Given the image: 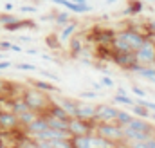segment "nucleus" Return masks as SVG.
<instances>
[{"instance_id":"obj_1","label":"nucleus","mask_w":155,"mask_h":148,"mask_svg":"<svg viewBox=\"0 0 155 148\" xmlns=\"http://www.w3.org/2000/svg\"><path fill=\"white\" fill-rule=\"evenodd\" d=\"M146 36L132 31V29H126L123 27L121 31H116V38H114V43H112V49L114 51H137L143 43H144Z\"/></svg>"},{"instance_id":"obj_2","label":"nucleus","mask_w":155,"mask_h":148,"mask_svg":"<svg viewBox=\"0 0 155 148\" xmlns=\"http://www.w3.org/2000/svg\"><path fill=\"white\" fill-rule=\"evenodd\" d=\"M20 96L24 98V101L27 103V107H29L31 110L38 112V114H43V112L51 107V103H52L51 94L41 92L38 89H33V87H29V85H27V89H22V94H20Z\"/></svg>"},{"instance_id":"obj_3","label":"nucleus","mask_w":155,"mask_h":148,"mask_svg":"<svg viewBox=\"0 0 155 148\" xmlns=\"http://www.w3.org/2000/svg\"><path fill=\"white\" fill-rule=\"evenodd\" d=\"M97 136L108 139L110 143L114 145H121L124 143V134H123V126L117 125V123H97L96 125V130H94Z\"/></svg>"},{"instance_id":"obj_4","label":"nucleus","mask_w":155,"mask_h":148,"mask_svg":"<svg viewBox=\"0 0 155 148\" xmlns=\"http://www.w3.org/2000/svg\"><path fill=\"white\" fill-rule=\"evenodd\" d=\"M135 58H137V63L153 67L155 65V40L146 38L144 43L135 51Z\"/></svg>"},{"instance_id":"obj_5","label":"nucleus","mask_w":155,"mask_h":148,"mask_svg":"<svg viewBox=\"0 0 155 148\" xmlns=\"http://www.w3.org/2000/svg\"><path fill=\"white\" fill-rule=\"evenodd\" d=\"M96 125H97V121H85V119L72 117L69 123V132L72 137L74 136H87V134H92L96 130Z\"/></svg>"},{"instance_id":"obj_6","label":"nucleus","mask_w":155,"mask_h":148,"mask_svg":"<svg viewBox=\"0 0 155 148\" xmlns=\"http://www.w3.org/2000/svg\"><path fill=\"white\" fill-rule=\"evenodd\" d=\"M112 63L117 65L119 69H123V71H126V72H128V71H130V67L137 63L135 52H134V51H114Z\"/></svg>"},{"instance_id":"obj_7","label":"nucleus","mask_w":155,"mask_h":148,"mask_svg":"<svg viewBox=\"0 0 155 148\" xmlns=\"http://www.w3.org/2000/svg\"><path fill=\"white\" fill-rule=\"evenodd\" d=\"M117 112L116 105H108V103H99L96 105V121L97 123H116Z\"/></svg>"},{"instance_id":"obj_8","label":"nucleus","mask_w":155,"mask_h":148,"mask_svg":"<svg viewBox=\"0 0 155 148\" xmlns=\"http://www.w3.org/2000/svg\"><path fill=\"white\" fill-rule=\"evenodd\" d=\"M20 128L18 116L13 110H0V132H15Z\"/></svg>"},{"instance_id":"obj_9","label":"nucleus","mask_w":155,"mask_h":148,"mask_svg":"<svg viewBox=\"0 0 155 148\" xmlns=\"http://www.w3.org/2000/svg\"><path fill=\"white\" fill-rule=\"evenodd\" d=\"M85 49H87V42H85V38L83 35H72L71 40H69V51H71V58H74L78 60L83 52H85Z\"/></svg>"},{"instance_id":"obj_10","label":"nucleus","mask_w":155,"mask_h":148,"mask_svg":"<svg viewBox=\"0 0 155 148\" xmlns=\"http://www.w3.org/2000/svg\"><path fill=\"white\" fill-rule=\"evenodd\" d=\"M52 101H56L71 117H76V110H78V105H79V99L67 98V96H56V98H52Z\"/></svg>"},{"instance_id":"obj_11","label":"nucleus","mask_w":155,"mask_h":148,"mask_svg":"<svg viewBox=\"0 0 155 148\" xmlns=\"http://www.w3.org/2000/svg\"><path fill=\"white\" fill-rule=\"evenodd\" d=\"M49 128V125H47V119H45V116L43 114H40L38 117L33 121V123H29L25 128H22L27 136H31V137H35V136H38L40 132H43V130H47Z\"/></svg>"},{"instance_id":"obj_12","label":"nucleus","mask_w":155,"mask_h":148,"mask_svg":"<svg viewBox=\"0 0 155 148\" xmlns=\"http://www.w3.org/2000/svg\"><path fill=\"white\" fill-rule=\"evenodd\" d=\"M128 74H137L141 76L143 79L150 81V83H155V67H148V65H141V63H135L130 67Z\"/></svg>"},{"instance_id":"obj_13","label":"nucleus","mask_w":155,"mask_h":148,"mask_svg":"<svg viewBox=\"0 0 155 148\" xmlns=\"http://www.w3.org/2000/svg\"><path fill=\"white\" fill-rule=\"evenodd\" d=\"M128 128H132V130H137V132H144V134H150V136H153V130H155V125L153 123H148L146 119H143V117H132V121L126 125Z\"/></svg>"},{"instance_id":"obj_14","label":"nucleus","mask_w":155,"mask_h":148,"mask_svg":"<svg viewBox=\"0 0 155 148\" xmlns=\"http://www.w3.org/2000/svg\"><path fill=\"white\" fill-rule=\"evenodd\" d=\"M27 85L33 87V89H38L41 92H47V94H54V92L60 94V89H58L52 81H47V79H33V78H29Z\"/></svg>"},{"instance_id":"obj_15","label":"nucleus","mask_w":155,"mask_h":148,"mask_svg":"<svg viewBox=\"0 0 155 148\" xmlns=\"http://www.w3.org/2000/svg\"><path fill=\"white\" fill-rule=\"evenodd\" d=\"M76 117L78 119H85V121H96V105L79 101L78 110H76Z\"/></svg>"},{"instance_id":"obj_16","label":"nucleus","mask_w":155,"mask_h":148,"mask_svg":"<svg viewBox=\"0 0 155 148\" xmlns=\"http://www.w3.org/2000/svg\"><path fill=\"white\" fill-rule=\"evenodd\" d=\"M144 11V2L143 0H126V5L123 9L124 16H137Z\"/></svg>"},{"instance_id":"obj_17","label":"nucleus","mask_w":155,"mask_h":148,"mask_svg":"<svg viewBox=\"0 0 155 148\" xmlns=\"http://www.w3.org/2000/svg\"><path fill=\"white\" fill-rule=\"evenodd\" d=\"M43 114H47V116H51V117H56V119H61V121H71V119H72V117L63 110L56 101H52V103H51V107L43 112Z\"/></svg>"},{"instance_id":"obj_18","label":"nucleus","mask_w":155,"mask_h":148,"mask_svg":"<svg viewBox=\"0 0 155 148\" xmlns=\"http://www.w3.org/2000/svg\"><path fill=\"white\" fill-rule=\"evenodd\" d=\"M78 27H79V22H78V20H72L71 24H67L65 27H61V31H60V35H58L60 42H69L71 36L78 33Z\"/></svg>"},{"instance_id":"obj_19","label":"nucleus","mask_w":155,"mask_h":148,"mask_svg":"<svg viewBox=\"0 0 155 148\" xmlns=\"http://www.w3.org/2000/svg\"><path fill=\"white\" fill-rule=\"evenodd\" d=\"M15 148H40V146L31 136H27L24 130H20V134H18V137H16Z\"/></svg>"},{"instance_id":"obj_20","label":"nucleus","mask_w":155,"mask_h":148,"mask_svg":"<svg viewBox=\"0 0 155 148\" xmlns=\"http://www.w3.org/2000/svg\"><path fill=\"white\" fill-rule=\"evenodd\" d=\"M71 22H72V18H71V13L69 11H61V9L52 11V24H56L58 27H65Z\"/></svg>"},{"instance_id":"obj_21","label":"nucleus","mask_w":155,"mask_h":148,"mask_svg":"<svg viewBox=\"0 0 155 148\" xmlns=\"http://www.w3.org/2000/svg\"><path fill=\"white\" fill-rule=\"evenodd\" d=\"M43 116H45V119H47L49 128H52V130H69V123H71V121H61V119L51 117V116H47V114H43Z\"/></svg>"},{"instance_id":"obj_22","label":"nucleus","mask_w":155,"mask_h":148,"mask_svg":"<svg viewBox=\"0 0 155 148\" xmlns=\"http://www.w3.org/2000/svg\"><path fill=\"white\" fill-rule=\"evenodd\" d=\"M40 114L35 110H25L22 112V114H18V123H20V128H25L29 123H33L36 117H38Z\"/></svg>"},{"instance_id":"obj_23","label":"nucleus","mask_w":155,"mask_h":148,"mask_svg":"<svg viewBox=\"0 0 155 148\" xmlns=\"http://www.w3.org/2000/svg\"><path fill=\"white\" fill-rule=\"evenodd\" d=\"M112 105H124V107H132L135 105V99L130 98V94H114L112 98Z\"/></svg>"},{"instance_id":"obj_24","label":"nucleus","mask_w":155,"mask_h":148,"mask_svg":"<svg viewBox=\"0 0 155 148\" xmlns=\"http://www.w3.org/2000/svg\"><path fill=\"white\" fill-rule=\"evenodd\" d=\"M126 148H155V136L148 137L146 141H124Z\"/></svg>"},{"instance_id":"obj_25","label":"nucleus","mask_w":155,"mask_h":148,"mask_svg":"<svg viewBox=\"0 0 155 148\" xmlns=\"http://www.w3.org/2000/svg\"><path fill=\"white\" fill-rule=\"evenodd\" d=\"M132 117H134V114H132L130 110L119 109V112H117V117H116V123H117V125H121V126H126V125L132 121Z\"/></svg>"},{"instance_id":"obj_26","label":"nucleus","mask_w":155,"mask_h":148,"mask_svg":"<svg viewBox=\"0 0 155 148\" xmlns=\"http://www.w3.org/2000/svg\"><path fill=\"white\" fill-rule=\"evenodd\" d=\"M20 18L16 16V15H13V13H0V27L4 29V27H7V25H11V24H15V22H18Z\"/></svg>"},{"instance_id":"obj_27","label":"nucleus","mask_w":155,"mask_h":148,"mask_svg":"<svg viewBox=\"0 0 155 148\" xmlns=\"http://www.w3.org/2000/svg\"><path fill=\"white\" fill-rule=\"evenodd\" d=\"M130 112H132L135 117H143V119H148V117H150V114H152L148 109H144V107H141V105H137V103L130 107Z\"/></svg>"},{"instance_id":"obj_28","label":"nucleus","mask_w":155,"mask_h":148,"mask_svg":"<svg viewBox=\"0 0 155 148\" xmlns=\"http://www.w3.org/2000/svg\"><path fill=\"white\" fill-rule=\"evenodd\" d=\"M45 43H47V47L49 49H52V51H58L60 47H61V42H60V38L58 35H49V36H45Z\"/></svg>"},{"instance_id":"obj_29","label":"nucleus","mask_w":155,"mask_h":148,"mask_svg":"<svg viewBox=\"0 0 155 148\" xmlns=\"http://www.w3.org/2000/svg\"><path fill=\"white\" fill-rule=\"evenodd\" d=\"M15 85H11L9 81H5V79L0 78V98H11V89Z\"/></svg>"},{"instance_id":"obj_30","label":"nucleus","mask_w":155,"mask_h":148,"mask_svg":"<svg viewBox=\"0 0 155 148\" xmlns=\"http://www.w3.org/2000/svg\"><path fill=\"white\" fill-rule=\"evenodd\" d=\"M13 67L16 71H25V72H36L38 67L33 65V63H27V62H22V63H13Z\"/></svg>"},{"instance_id":"obj_31","label":"nucleus","mask_w":155,"mask_h":148,"mask_svg":"<svg viewBox=\"0 0 155 148\" xmlns=\"http://www.w3.org/2000/svg\"><path fill=\"white\" fill-rule=\"evenodd\" d=\"M72 137H69V139H52V141H49L51 145L54 148H72V141H71Z\"/></svg>"},{"instance_id":"obj_32","label":"nucleus","mask_w":155,"mask_h":148,"mask_svg":"<svg viewBox=\"0 0 155 148\" xmlns=\"http://www.w3.org/2000/svg\"><path fill=\"white\" fill-rule=\"evenodd\" d=\"M144 25H146V35L148 38H155V18H150V20H146L144 22Z\"/></svg>"},{"instance_id":"obj_33","label":"nucleus","mask_w":155,"mask_h":148,"mask_svg":"<svg viewBox=\"0 0 155 148\" xmlns=\"http://www.w3.org/2000/svg\"><path fill=\"white\" fill-rule=\"evenodd\" d=\"M38 72L41 78H47L49 81H60V76L54 72H51V71H45V69H38Z\"/></svg>"},{"instance_id":"obj_34","label":"nucleus","mask_w":155,"mask_h":148,"mask_svg":"<svg viewBox=\"0 0 155 148\" xmlns=\"http://www.w3.org/2000/svg\"><path fill=\"white\" fill-rule=\"evenodd\" d=\"M18 9H20V13H25V15H35V13H38V7L33 5V4H24V5H20Z\"/></svg>"},{"instance_id":"obj_35","label":"nucleus","mask_w":155,"mask_h":148,"mask_svg":"<svg viewBox=\"0 0 155 148\" xmlns=\"http://www.w3.org/2000/svg\"><path fill=\"white\" fill-rule=\"evenodd\" d=\"M96 98H97L96 90H83V92H79V99H96Z\"/></svg>"},{"instance_id":"obj_36","label":"nucleus","mask_w":155,"mask_h":148,"mask_svg":"<svg viewBox=\"0 0 155 148\" xmlns=\"http://www.w3.org/2000/svg\"><path fill=\"white\" fill-rule=\"evenodd\" d=\"M99 83H101L103 87H107V89H112V87H114V79H112L110 76H107V74H105L103 78H99Z\"/></svg>"},{"instance_id":"obj_37","label":"nucleus","mask_w":155,"mask_h":148,"mask_svg":"<svg viewBox=\"0 0 155 148\" xmlns=\"http://www.w3.org/2000/svg\"><path fill=\"white\" fill-rule=\"evenodd\" d=\"M132 92H134L137 98H146V96H148V94H146V90H144V89H141L139 85H132Z\"/></svg>"},{"instance_id":"obj_38","label":"nucleus","mask_w":155,"mask_h":148,"mask_svg":"<svg viewBox=\"0 0 155 148\" xmlns=\"http://www.w3.org/2000/svg\"><path fill=\"white\" fill-rule=\"evenodd\" d=\"M13 67V62L11 60H0V72H4V71H7V69H11Z\"/></svg>"},{"instance_id":"obj_39","label":"nucleus","mask_w":155,"mask_h":148,"mask_svg":"<svg viewBox=\"0 0 155 148\" xmlns=\"http://www.w3.org/2000/svg\"><path fill=\"white\" fill-rule=\"evenodd\" d=\"M11 45H13V42L0 40V51H11Z\"/></svg>"},{"instance_id":"obj_40","label":"nucleus","mask_w":155,"mask_h":148,"mask_svg":"<svg viewBox=\"0 0 155 148\" xmlns=\"http://www.w3.org/2000/svg\"><path fill=\"white\" fill-rule=\"evenodd\" d=\"M18 43H33V38L31 36H16Z\"/></svg>"},{"instance_id":"obj_41","label":"nucleus","mask_w":155,"mask_h":148,"mask_svg":"<svg viewBox=\"0 0 155 148\" xmlns=\"http://www.w3.org/2000/svg\"><path fill=\"white\" fill-rule=\"evenodd\" d=\"M13 9H15V4H13V2H7V4L4 5V13H13Z\"/></svg>"},{"instance_id":"obj_42","label":"nucleus","mask_w":155,"mask_h":148,"mask_svg":"<svg viewBox=\"0 0 155 148\" xmlns=\"http://www.w3.org/2000/svg\"><path fill=\"white\" fill-rule=\"evenodd\" d=\"M35 141H36V139H35ZM36 143H38L40 148H54L51 143H49V141H36Z\"/></svg>"},{"instance_id":"obj_43","label":"nucleus","mask_w":155,"mask_h":148,"mask_svg":"<svg viewBox=\"0 0 155 148\" xmlns=\"http://www.w3.org/2000/svg\"><path fill=\"white\" fill-rule=\"evenodd\" d=\"M11 51H13V52H24L22 45H18V43H13V45H11Z\"/></svg>"},{"instance_id":"obj_44","label":"nucleus","mask_w":155,"mask_h":148,"mask_svg":"<svg viewBox=\"0 0 155 148\" xmlns=\"http://www.w3.org/2000/svg\"><path fill=\"white\" fill-rule=\"evenodd\" d=\"M24 52H27V54H31V56H36V54H38V49H36V47H29V49H25Z\"/></svg>"},{"instance_id":"obj_45","label":"nucleus","mask_w":155,"mask_h":148,"mask_svg":"<svg viewBox=\"0 0 155 148\" xmlns=\"http://www.w3.org/2000/svg\"><path fill=\"white\" fill-rule=\"evenodd\" d=\"M92 89H94L96 92H99V90L103 89V85H101V83H96V81H92Z\"/></svg>"},{"instance_id":"obj_46","label":"nucleus","mask_w":155,"mask_h":148,"mask_svg":"<svg viewBox=\"0 0 155 148\" xmlns=\"http://www.w3.org/2000/svg\"><path fill=\"white\" fill-rule=\"evenodd\" d=\"M112 148H126V143H121V145H114Z\"/></svg>"},{"instance_id":"obj_47","label":"nucleus","mask_w":155,"mask_h":148,"mask_svg":"<svg viewBox=\"0 0 155 148\" xmlns=\"http://www.w3.org/2000/svg\"><path fill=\"white\" fill-rule=\"evenodd\" d=\"M148 119H152V121L155 123V112H152V114H150V117H148Z\"/></svg>"},{"instance_id":"obj_48","label":"nucleus","mask_w":155,"mask_h":148,"mask_svg":"<svg viewBox=\"0 0 155 148\" xmlns=\"http://www.w3.org/2000/svg\"><path fill=\"white\" fill-rule=\"evenodd\" d=\"M74 2H76V4H87L88 0H74Z\"/></svg>"},{"instance_id":"obj_49","label":"nucleus","mask_w":155,"mask_h":148,"mask_svg":"<svg viewBox=\"0 0 155 148\" xmlns=\"http://www.w3.org/2000/svg\"><path fill=\"white\" fill-rule=\"evenodd\" d=\"M114 2H116V0H107V4H114Z\"/></svg>"},{"instance_id":"obj_50","label":"nucleus","mask_w":155,"mask_h":148,"mask_svg":"<svg viewBox=\"0 0 155 148\" xmlns=\"http://www.w3.org/2000/svg\"><path fill=\"white\" fill-rule=\"evenodd\" d=\"M143 2H152V4H155V0H143Z\"/></svg>"},{"instance_id":"obj_51","label":"nucleus","mask_w":155,"mask_h":148,"mask_svg":"<svg viewBox=\"0 0 155 148\" xmlns=\"http://www.w3.org/2000/svg\"><path fill=\"white\" fill-rule=\"evenodd\" d=\"M36 2H51V0H36Z\"/></svg>"},{"instance_id":"obj_52","label":"nucleus","mask_w":155,"mask_h":148,"mask_svg":"<svg viewBox=\"0 0 155 148\" xmlns=\"http://www.w3.org/2000/svg\"><path fill=\"white\" fill-rule=\"evenodd\" d=\"M0 146H2V141H0Z\"/></svg>"},{"instance_id":"obj_53","label":"nucleus","mask_w":155,"mask_h":148,"mask_svg":"<svg viewBox=\"0 0 155 148\" xmlns=\"http://www.w3.org/2000/svg\"><path fill=\"white\" fill-rule=\"evenodd\" d=\"M153 136H155V130H153Z\"/></svg>"},{"instance_id":"obj_54","label":"nucleus","mask_w":155,"mask_h":148,"mask_svg":"<svg viewBox=\"0 0 155 148\" xmlns=\"http://www.w3.org/2000/svg\"><path fill=\"white\" fill-rule=\"evenodd\" d=\"M72 2H74V0H72Z\"/></svg>"},{"instance_id":"obj_55","label":"nucleus","mask_w":155,"mask_h":148,"mask_svg":"<svg viewBox=\"0 0 155 148\" xmlns=\"http://www.w3.org/2000/svg\"><path fill=\"white\" fill-rule=\"evenodd\" d=\"M0 74H2V72H0Z\"/></svg>"}]
</instances>
